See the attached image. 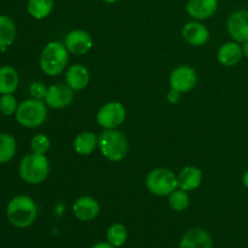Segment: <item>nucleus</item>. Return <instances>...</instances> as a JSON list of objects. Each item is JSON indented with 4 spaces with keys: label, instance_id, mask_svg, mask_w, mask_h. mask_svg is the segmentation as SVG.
<instances>
[{
    "label": "nucleus",
    "instance_id": "obj_8",
    "mask_svg": "<svg viewBox=\"0 0 248 248\" xmlns=\"http://www.w3.org/2000/svg\"><path fill=\"white\" fill-rule=\"evenodd\" d=\"M169 81L171 89L186 93L191 91L198 84V73L190 65L181 64L172 70Z\"/></svg>",
    "mask_w": 248,
    "mask_h": 248
},
{
    "label": "nucleus",
    "instance_id": "obj_19",
    "mask_svg": "<svg viewBox=\"0 0 248 248\" xmlns=\"http://www.w3.org/2000/svg\"><path fill=\"white\" fill-rule=\"evenodd\" d=\"M98 148V136L92 131L78 133L73 140V149L79 155H90Z\"/></svg>",
    "mask_w": 248,
    "mask_h": 248
},
{
    "label": "nucleus",
    "instance_id": "obj_15",
    "mask_svg": "<svg viewBox=\"0 0 248 248\" xmlns=\"http://www.w3.org/2000/svg\"><path fill=\"white\" fill-rule=\"evenodd\" d=\"M218 0H188L186 12L196 21H206L217 12Z\"/></svg>",
    "mask_w": 248,
    "mask_h": 248
},
{
    "label": "nucleus",
    "instance_id": "obj_18",
    "mask_svg": "<svg viewBox=\"0 0 248 248\" xmlns=\"http://www.w3.org/2000/svg\"><path fill=\"white\" fill-rule=\"evenodd\" d=\"M179 248H213L212 237L206 230L193 228L183 235Z\"/></svg>",
    "mask_w": 248,
    "mask_h": 248
},
{
    "label": "nucleus",
    "instance_id": "obj_31",
    "mask_svg": "<svg viewBox=\"0 0 248 248\" xmlns=\"http://www.w3.org/2000/svg\"><path fill=\"white\" fill-rule=\"evenodd\" d=\"M241 46H242V53H244V57L248 58V41L242 43Z\"/></svg>",
    "mask_w": 248,
    "mask_h": 248
},
{
    "label": "nucleus",
    "instance_id": "obj_6",
    "mask_svg": "<svg viewBox=\"0 0 248 248\" xmlns=\"http://www.w3.org/2000/svg\"><path fill=\"white\" fill-rule=\"evenodd\" d=\"M145 188L155 196H169L178 189L177 174L166 167L153 169L145 177Z\"/></svg>",
    "mask_w": 248,
    "mask_h": 248
},
{
    "label": "nucleus",
    "instance_id": "obj_23",
    "mask_svg": "<svg viewBox=\"0 0 248 248\" xmlns=\"http://www.w3.org/2000/svg\"><path fill=\"white\" fill-rule=\"evenodd\" d=\"M17 142L14 136L0 133V164H7L16 155Z\"/></svg>",
    "mask_w": 248,
    "mask_h": 248
},
{
    "label": "nucleus",
    "instance_id": "obj_9",
    "mask_svg": "<svg viewBox=\"0 0 248 248\" xmlns=\"http://www.w3.org/2000/svg\"><path fill=\"white\" fill-rule=\"evenodd\" d=\"M64 45L68 52L74 56H84L91 51L93 40L89 31L84 29H73L65 35Z\"/></svg>",
    "mask_w": 248,
    "mask_h": 248
},
{
    "label": "nucleus",
    "instance_id": "obj_25",
    "mask_svg": "<svg viewBox=\"0 0 248 248\" xmlns=\"http://www.w3.org/2000/svg\"><path fill=\"white\" fill-rule=\"evenodd\" d=\"M169 205L176 212H183L190 206V196L188 191L177 189L169 195Z\"/></svg>",
    "mask_w": 248,
    "mask_h": 248
},
{
    "label": "nucleus",
    "instance_id": "obj_14",
    "mask_svg": "<svg viewBox=\"0 0 248 248\" xmlns=\"http://www.w3.org/2000/svg\"><path fill=\"white\" fill-rule=\"evenodd\" d=\"M242 57H244V53H242L241 44L234 40L222 44L217 51L218 62L227 68H232L239 64Z\"/></svg>",
    "mask_w": 248,
    "mask_h": 248
},
{
    "label": "nucleus",
    "instance_id": "obj_17",
    "mask_svg": "<svg viewBox=\"0 0 248 248\" xmlns=\"http://www.w3.org/2000/svg\"><path fill=\"white\" fill-rule=\"evenodd\" d=\"M178 188L184 191H194L202 184L203 173L201 169L196 166H186L177 174Z\"/></svg>",
    "mask_w": 248,
    "mask_h": 248
},
{
    "label": "nucleus",
    "instance_id": "obj_32",
    "mask_svg": "<svg viewBox=\"0 0 248 248\" xmlns=\"http://www.w3.org/2000/svg\"><path fill=\"white\" fill-rule=\"evenodd\" d=\"M242 183H244L245 188L248 189V170L246 172H245L244 176H242Z\"/></svg>",
    "mask_w": 248,
    "mask_h": 248
},
{
    "label": "nucleus",
    "instance_id": "obj_27",
    "mask_svg": "<svg viewBox=\"0 0 248 248\" xmlns=\"http://www.w3.org/2000/svg\"><path fill=\"white\" fill-rule=\"evenodd\" d=\"M19 103L12 93L1 94L0 97V113L5 116L16 115Z\"/></svg>",
    "mask_w": 248,
    "mask_h": 248
},
{
    "label": "nucleus",
    "instance_id": "obj_2",
    "mask_svg": "<svg viewBox=\"0 0 248 248\" xmlns=\"http://www.w3.org/2000/svg\"><path fill=\"white\" fill-rule=\"evenodd\" d=\"M69 55L64 43L50 41L44 46L39 57V65L48 77H57L67 70Z\"/></svg>",
    "mask_w": 248,
    "mask_h": 248
},
{
    "label": "nucleus",
    "instance_id": "obj_22",
    "mask_svg": "<svg viewBox=\"0 0 248 248\" xmlns=\"http://www.w3.org/2000/svg\"><path fill=\"white\" fill-rule=\"evenodd\" d=\"M53 6H55V0H28L27 1L28 14L39 21L50 16Z\"/></svg>",
    "mask_w": 248,
    "mask_h": 248
},
{
    "label": "nucleus",
    "instance_id": "obj_13",
    "mask_svg": "<svg viewBox=\"0 0 248 248\" xmlns=\"http://www.w3.org/2000/svg\"><path fill=\"white\" fill-rule=\"evenodd\" d=\"M182 36L184 40L191 46H200L206 45L210 40V31L207 27L201 21L193 19L190 22H186L182 28Z\"/></svg>",
    "mask_w": 248,
    "mask_h": 248
},
{
    "label": "nucleus",
    "instance_id": "obj_30",
    "mask_svg": "<svg viewBox=\"0 0 248 248\" xmlns=\"http://www.w3.org/2000/svg\"><path fill=\"white\" fill-rule=\"evenodd\" d=\"M91 248H116V247H114L113 245H110L108 241H107V242H98V244L93 245Z\"/></svg>",
    "mask_w": 248,
    "mask_h": 248
},
{
    "label": "nucleus",
    "instance_id": "obj_24",
    "mask_svg": "<svg viewBox=\"0 0 248 248\" xmlns=\"http://www.w3.org/2000/svg\"><path fill=\"white\" fill-rule=\"evenodd\" d=\"M127 236V228L121 223H114L107 230V241L116 248L126 244Z\"/></svg>",
    "mask_w": 248,
    "mask_h": 248
},
{
    "label": "nucleus",
    "instance_id": "obj_4",
    "mask_svg": "<svg viewBox=\"0 0 248 248\" xmlns=\"http://www.w3.org/2000/svg\"><path fill=\"white\" fill-rule=\"evenodd\" d=\"M98 149L108 161H123L128 153L127 137L118 128L103 130L98 136Z\"/></svg>",
    "mask_w": 248,
    "mask_h": 248
},
{
    "label": "nucleus",
    "instance_id": "obj_10",
    "mask_svg": "<svg viewBox=\"0 0 248 248\" xmlns=\"http://www.w3.org/2000/svg\"><path fill=\"white\" fill-rule=\"evenodd\" d=\"M227 31L232 39L236 43L248 41V11L236 10L232 12L227 19Z\"/></svg>",
    "mask_w": 248,
    "mask_h": 248
},
{
    "label": "nucleus",
    "instance_id": "obj_28",
    "mask_svg": "<svg viewBox=\"0 0 248 248\" xmlns=\"http://www.w3.org/2000/svg\"><path fill=\"white\" fill-rule=\"evenodd\" d=\"M47 90H48V87L46 86L44 82L34 81V82H31V86H29V94H31V98L40 99V101H45Z\"/></svg>",
    "mask_w": 248,
    "mask_h": 248
},
{
    "label": "nucleus",
    "instance_id": "obj_7",
    "mask_svg": "<svg viewBox=\"0 0 248 248\" xmlns=\"http://www.w3.org/2000/svg\"><path fill=\"white\" fill-rule=\"evenodd\" d=\"M126 119V109L121 102L110 101L98 109L96 115L97 124L103 130H115L124 124Z\"/></svg>",
    "mask_w": 248,
    "mask_h": 248
},
{
    "label": "nucleus",
    "instance_id": "obj_21",
    "mask_svg": "<svg viewBox=\"0 0 248 248\" xmlns=\"http://www.w3.org/2000/svg\"><path fill=\"white\" fill-rule=\"evenodd\" d=\"M17 28L12 18L6 15H0V50H6L16 39Z\"/></svg>",
    "mask_w": 248,
    "mask_h": 248
},
{
    "label": "nucleus",
    "instance_id": "obj_11",
    "mask_svg": "<svg viewBox=\"0 0 248 248\" xmlns=\"http://www.w3.org/2000/svg\"><path fill=\"white\" fill-rule=\"evenodd\" d=\"M74 92L67 84H53L48 87L45 97V103L48 108H67L74 101Z\"/></svg>",
    "mask_w": 248,
    "mask_h": 248
},
{
    "label": "nucleus",
    "instance_id": "obj_1",
    "mask_svg": "<svg viewBox=\"0 0 248 248\" xmlns=\"http://www.w3.org/2000/svg\"><path fill=\"white\" fill-rule=\"evenodd\" d=\"M6 217L11 225L18 229H26L34 224L38 217L36 202L28 195H17L9 201Z\"/></svg>",
    "mask_w": 248,
    "mask_h": 248
},
{
    "label": "nucleus",
    "instance_id": "obj_33",
    "mask_svg": "<svg viewBox=\"0 0 248 248\" xmlns=\"http://www.w3.org/2000/svg\"><path fill=\"white\" fill-rule=\"evenodd\" d=\"M102 1L104 2V4H108V5H111V4H115V2H118L119 0H102Z\"/></svg>",
    "mask_w": 248,
    "mask_h": 248
},
{
    "label": "nucleus",
    "instance_id": "obj_3",
    "mask_svg": "<svg viewBox=\"0 0 248 248\" xmlns=\"http://www.w3.org/2000/svg\"><path fill=\"white\" fill-rule=\"evenodd\" d=\"M50 173V162L46 155L29 153L24 155L18 165V174L23 182L31 186L41 184Z\"/></svg>",
    "mask_w": 248,
    "mask_h": 248
},
{
    "label": "nucleus",
    "instance_id": "obj_12",
    "mask_svg": "<svg viewBox=\"0 0 248 248\" xmlns=\"http://www.w3.org/2000/svg\"><path fill=\"white\" fill-rule=\"evenodd\" d=\"M73 215L81 222H91L98 217L101 212L99 202L94 198L84 195L78 198L72 206Z\"/></svg>",
    "mask_w": 248,
    "mask_h": 248
},
{
    "label": "nucleus",
    "instance_id": "obj_29",
    "mask_svg": "<svg viewBox=\"0 0 248 248\" xmlns=\"http://www.w3.org/2000/svg\"><path fill=\"white\" fill-rule=\"evenodd\" d=\"M182 96H183V93L179 91H177V90L174 89H170V91L167 92V102L171 104H177L179 103V102L182 101Z\"/></svg>",
    "mask_w": 248,
    "mask_h": 248
},
{
    "label": "nucleus",
    "instance_id": "obj_16",
    "mask_svg": "<svg viewBox=\"0 0 248 248\" xmlns=\"http://www.w3.org/2000/svg\"><path fill=\"white\" fill-rule=\"evenodd\" d=\"M64 80L73 91H82L90 82V72L84 64L75 63L67 68Z\"/></svg>",
    "mask_w": 248,
    "mask_h": 248
},
{
    "label": "nucleus",
    "instance_id": "obj_5",
    "mask_svg": "<svg viewBox=\"0 0 248 248\" xmlns=\"http://www.w3.org/2000/svg\"><path fill=\"white\" fill-rule=\"evenodd\" d=\"M47 108L44 101L29 98L21 102L16 111V120L24 128H38L47 119Z\"/></svg>",
    "mask_w": 248,
    "mask_h": 248
},
{
    "label": "nucleus",
    "instance_id": "obj_20",
    "mask_svg": "<svg viewBox=\"0 0 248 248\" xmlns=\"http://www.w3.org/2000/svg\"><path fill=\"white\" fill-rule=\"evenodd\" d=\"M19 85L18 72L11 65L0 67V94L14 93Z\"/></svg>",
    "mask_w": 248,
    "mask_h": 248
},
{
    "label": "nucleus",
    "instance_id": "obj_26",
    "mask_svg": "<svg viewBox=\"0 0 248 248\" xmlns=\"http://www.w3.org/2000/svg\"><path fill=\"white\" fill-rule=\"evenodd\" d=\"M51 140L45 133H36L31 140V149L35 154L46 155V153L50 150Z\"/></svg>",
    "mask_w": 248,
    "mask_h": 248
}]
</instances>
